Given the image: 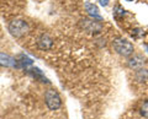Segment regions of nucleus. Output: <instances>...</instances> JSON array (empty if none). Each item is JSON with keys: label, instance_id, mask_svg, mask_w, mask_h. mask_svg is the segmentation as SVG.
Masks as SVG:
<instances>
[{"label": "nucleus", "instance_id": "7", "mask_svg": "<svg viewBox=\"0 0 148 119\" xmlns=\"http://www.w3.org/2000/svg\"><path fill=\"white\" fill-rule=\"evenodd\" d=\"M83 27L89 32H99L103 30L101 24H99L96 21H91V20H83Z\"/></svg>", "mask_w": 148, "mask_h": 119}, {"label": "nucleus", "instance_id": "11", "mask_svg": "<svg viewBox=\"0 0 148 119\" xmlns=\"http://www.w3.org/2000/svg\"><path fill=\"white\" fill-rule=\"evenodd\" d=\"M125 9L123 7H121L120 5H116V7L114 9V15L116 16V17H119V16H123L125 15Z\"/></svg>", "mask_w": 148, "mask_h": 119}, {"label": "nucleus", "instance_id": "4", "mask_svg": "<svg viewBox=\"0 0 148 119\" xmlns=\"http://www.w3.org/2000/svg\"><path fill=\"white\" fill-rule=\"evenodd\" d=\"M0 66L5 68H17V60L15 58L10 57L9 54L0 52Z\"/></svg>", "mask_w": 148, "mask_h": 119}, {"label": "nucleus", "instance_id": "9", "mask_svg": "<svg viewBox=\"0 0 148 119\" xmlns=\"http://www.w3.org/2000/svg\"><path fill=\"white\" fill-rule=\"evenodd\" d=\"M142 65H143V58L141 55H136L135 58H132L130 60V66L133 68V69H137V68H140Z\"/></svg>", "mask_w": 148, "mask_h": 119}, {"label": "nucleus", "instance_id": "14", "mask_svg": "<svg viewBox=\"0 0 148 119\" xmlns=\"http://www.w3.org/2000/svg\"><path fill=\"white\" fill-rule=\"evenodd\" d=\"M126 1H135V0H126Z\"/></svg>", "mask_w": 148, "mask_h": 119}, {"label": "nucleus", "instance_id": "13", "mask_svg": "<svg viewBox=\"0 0 148 119\" xmlns=\"http://www.w3.org/2000/svg\"><path fill=\"white\" fill-rule=\"evenodd\" d=\"M98 1H99V4L101 6H108V4H109L110 0H98Z\"/></svg>", "mask_w": 148, "mask_h": 119}, {"label": "nucleus", "instance_id": "1", "mask_svg": "<svg viewBox=\"0 0 148 119\" xmlns=\"http://www.w3.org/2000/svg\"><path fill=\"white\" fill-rule=\"evenodd\" d=\"M45 102L46 106L51 111H57L62 106V99L59 93L54 89H48L45 93Z\"/></svg>", "mask_w": 148, "mask_h": 119}, {"label": "nucleus", "instance_id": "12", "mask_svg": "<svg viewBox=\"0 0 148 119\" xmlns=\"http://www.w3.org/2000/svg\"><path fill=\"white\" fill-rule=\"evenodd\" d=\"M141 114L145 118L148 119V101H146V102L142 104V107H141Z\"/></svg>", "mask_w": 148, "mask_h": 119}, {"label": "nucleus", "instance_id": "10", "mask_svg": "<svg viewBox=\"0 0 148 119\" xmlns=\"http://www.w3.org/2000/svg\"><path fill=\"white\" fill-rule=\"evenodd\" d=\"M148 77V71L146 69H140L137 71V80L138 81H145Z\"/></svg>", "mask_w": 148, "mask_h": 119}, {"label": "nucleus", "instance_id": "6", "mask_svg": "<svg viewBox=\"0 0 148 119\" xmlns=\"http://www.w3.org/2000/svg\"><path fill=\"white\" fill-rule=\"evenodd\" d=\"M84 7H85V11L89 14V15L92 17V19H96V20L101 21V16H100L99 9H98V6H96V5H94V4L86 1V3L84 4Z\"/></svg>", "mask_w": 148, "mask_h": 119}, {"label": "nucleus", "instance_id": "5", "mask_svg": "<svg viewBox=\"0 0 148 119\" xmlns=\"http://www.w3.org/2000/svg\"><path fill=\"white\" fill-rule=\"evenodd\" d=\"M52 45H53V39L46 33L41 36L38 41H37V47L42 50H48L52 48Z\"/></svg>", "mask_w": 148, "mask_h": 119}, {"label": "nucleus", "instance_id": "8", "mask_svg": "<svg viewBox=\"0 0 148 119\" xmlns=\"http://www.w3.org/2000/svg\"><path fill=\"white\" fill-rule=\"evenodd\" d=\"M27 74L31 75L32 77H35L36 80H40V81H42V82H48L47 77L43 75V72L41 71L38 68H32V69H29V70H27Z\"/></svg>", "mask_w": 148, "mask_h": 119}, {"label": "nucleus", "instance_id": "3", "mask_svg": "<svg viewBox=\"0 0 148 119\" xmlns=\"http://www.w3.org/2000/svg\"><path fill=\"white\" fill-rule=\"evenodd\" d=\"M29 24L25 20H12L9 24V32L14 36V37H22L25 33L29 31Z\"/></svg>", "mask_w": 148, "mask_h": 119}, {"label": "nucleus", "instance_id": "2", "mask_svg": "<svg viewBox=\"0 0 148 119\" xmlns=\"http://www.w3.org/2000/svg\"><path fill=\"white\" fill-rule=\"evenodd\" d=\"M114 49L116 50V53H119L122 57H128L133 53V44L127 39L123 38H116L114 41Z\"/></svg>", "mask_w": 148, "mask_h": 119}]
</instances>
